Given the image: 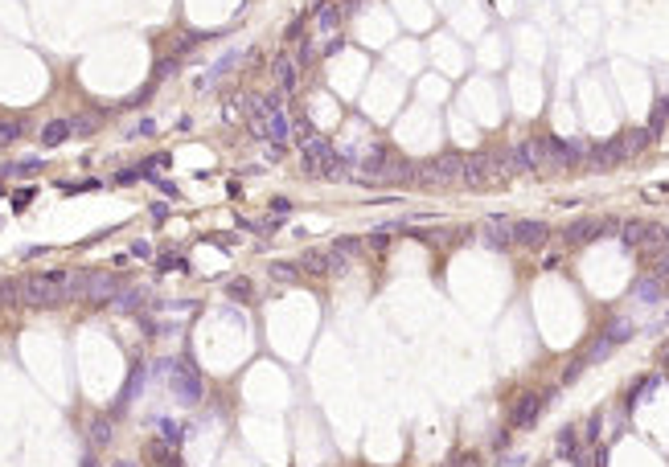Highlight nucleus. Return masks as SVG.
<instances>
[{"label": "nucleus", "mask_w": 669, "mask_h": 467, "mask_svg": "<svg viewBox=\"0 0 669 467\" xmlns=\"http://www.w3.org/2000/svg\"><path fill=\"white\" fill-rule=\"evenodd\" d=\"M21 295L29 304H58L74 295V275L66 271H33L21 279Z\"/></svg>", "instance_id": "nucleus-1"}, {"label": "nucleus", "mask_w": 669, "mask_h": 467, "mask_svg": "<svg viewBox=\"0 0 669 467\" xmlns=\"http://www.w3.org/2000/svg\"><path fill=\"white\" fill-rule=\"evenodd\" d=\"M300 148H304V172H308V177H329V181H341V177H345V172H341L345 164L337 160V152H333L329 140L312 136V140H304Z\"/></svg>", "instance_id": "nucleus-2"}, {"label": "nucleus", "mask_w": 669, "mask_h": 467, "mask_svg": "<svg viewBox=\"0 0 669 467\" xmlns=\"http://www.w3.org/2000/svg\"><path fill=\"white\" fill-rule=\"evenodd\" d=\"M74 295L115 300V295H120V279H115V275H74Z\"/></svg>", "instance_id": "nucleus-3"}, {"label": "nucleus", "mask_w": 669, "mask_h": 467, "mask_svg": "<svg viewBox=\"0 0 669 467\" xmlns=\"http://www.w3.org/2000/svg\"><path fill=\"white\" fill-rule=\"evenodd\" d=\"M427 185H456V181H464V160L460 156H439V160L423 164V172H419Z\"/></svg>", "instance_id": "nucleus-4"}, {"label": "nucleus", "mask_w": 669, "mask_h": 467, "mask_svg": "<svg viewBox=\"0 0 669 467\" xmlns=\"http://www.w3.org/2000/svg\"><path fill=\"white\" fill-rule=\"evenodd\" d=\"M505 164H509V172H542V148H538V140H518L509 148Z\"/></svg>", "instance_id": "nucleus-5"}, {"label": "nucleus", "mask_w": 669, "mask_h": 467, "mask_svg": "<svg viewBox=\"0 0 669 467\" xmlns=\"http://www.w3.org/2000/svg\"><path fill=\"white\" fill-rule=\"evenodd\" d=\"M168 381H173V394L181 397V402H197L201 397V377L193 373L185 361H177V365L168 361Z\"/></svg>", "instance_id": "nucleus-6"}, {"label": "nucleus", "mask_w": 669, "mask_h": 467, "mask_svg": "<svg viewBox=\"0 0 669 467\" xmlns=\"http://www.w3.org/2000/svg\"><path fill=\"white\" fill-rule=\"evenodd\" d=\"M509 238H513V246H542L550 238V226L534 222V217H522V222H509Z\"/></svg>", "instance_id": "nucleus-7"}, {"label": "nucleus", "mask_w": 669, "mask_h": 467, "mask_svg": "<svg viewBox=\"0 0 669 467\" xmlns=\"http://www.w3.org/2000/svg\"><path fill=\"white\" fill-rule=\"evenodd\" d=\"M271 78L280 82V91L292 94L296 87H300V62L292 58V53H275L271 58Z\"/></svg>", "instance_id": "nucleus-8"}, {"label": "nucleus", "mask_w": 669, "mask_h": 467, "mask_svg": "<svg viewBox=\"0 0 669 467\" xmlns=\"http://www.w3.org/2000/svg\"><path fill=\"white\" fill-rule=\"evenodd\" d=\"M608 230H620V226H616V222H599V217H583V222H575L571 230H567V242H571V246H583V242L604 238Z\"/></svg>", "instance_id": "nucleus-9"}, {"label": "nucleus", "mask_w": 669, "mask_h": 467, "mask_svg": "<svg viewBox=\"0 0 669 467\" xmlns=\"http://www.w3.org/2000/svg\"><path fill=\"white\" fill-rule=\"evenodd\" d=\"M620 160H624L620 140H612V143H592V152H587V164H592L596 172H608L612 164H620Z\"/></svg>", "instance_id": "nucleus-10"}, {"label": "nucleus", "mask_w": 669, "mask_h": 467, "mask_svg": "<svg viewBox=\"0 0 669 467\" xmlns=\"http://www.w3.org/2000/svg\"><path fill=\"white\" fill-rule=\"evenodd\" d=\"M542 406H546L542 394H522L518 406H513V426H518V430H522V426H534V418L542 414Z\"/></svg>", "instance_id": "nucleus-11"}, {"label": "nucleus", "mask_w": 669, "mask_h": 467, "mask_svg": "<svg viewBox=\"0 0 669 467\" xmlns=\"http://www.w3.org/2000/svg\"><path fill=\"white\" fill-rule=\"evenodd\" d=\"M620 238H624V246H641V242H657L661 238V230L657 226H645V222H624L620 226Z\"/></svg>", "instance_id": "nucleus-12"}, {"label": "nucleus", "mask_w": 669, "mask_h": 467, "mask_svg": "<svg viewBox=\"0 0 669 467\" xmlns=\"http://www.w3.org/2000/svg\"><path fill=\"white\" fill-rule=\"evenodd\" d=\"M70 132H74L70 119H49L46 127H42V143H46V148H58V143L70 140Z\"/></svg>", "instance_id": "nucleus-13"}, {"label": "nucleus", "mask_w": 669, "mask_h": 467, "mask_svg": "<svg viewBox=\"0 0 669 467\" xmlns=\"http://www.w3.org/2000/svg\"><path fill=\"white\" fill-rule=\"evenodd\" d=\"M489 160L484 156H468L464 160V185H473V188H480V185H489Z\"/></svg>", "instance_id": "nucleus-14"}, {"label": "nucleus", "mask_w": 669, "mask_h": 467, "mask_svg": "<svg viewBox=\"0 0 669 467\" xmlns=\"http://www.w3.org/2000/svg\"><path fill=\"white\" fill-rule=\"evenodd\" d=\"M337 21H341V8H337V4H320V8H316V33H333Z\"/></svg>", "instance_id": "nucleus-15"}, {"label": "nucleus", "mask_w": 669, "mask_h": 467, "mask_svg": "<svg viewBox=\"0 0 669 467\" xmlns=\"http://www.w3.org/2000/svg\"><path fill=\"white\" fill-rule=\"evenodd\" d=\"M632 295H637L641 304H657V300H661V279H657V275H653V279H641L632 287Z\"/></svg>", "instance_id": "nucleus-16"}, {"label": "nucleus", "mask_w": 669, "mask_h": 467, "mask_svg": "<svg viewBox=\"0 0 669 467\" xmlns=\"http://www.w3.org/2000/svg\"><path fill=\"white\" fill-rule=\"evenodd\" d=\"M484 242H489V246H513L509 222H489V226H484Z\"/></svg>", "instance_id": "nucleus-17"}, {"label": "nucleus", "mask_w": 669, "mask_h": 467, "mask_svg": "<svg viewBox=\"0 0 669 467\" xmlns=\"http://www.w3.org/2000/svg\"><path fill=\"white\" fill-rule=\"evenodd\" d=\"M649 140H653V132H628V136H624L620 140V148H624V160H628V156H637V152H641V148H649Z\"/></svg>", "instance_id": "nucleus-18"}, {"label": "nucleus", "mask_w": 669, "mask_h": 467, "mask_svg": "<svg viewBox=\"0 0 669 467\" xmlns=\"http://www.w3.org/2000/svg\"><path fill=\"white\" fill-rule=\"evenodd\" d=\"M300 267H304L308 275H325V271H329V255H320V250H308V255L300 258Z\"/></svg>", "instance_id": "nucleus-19"}, {"label": "nucleus", "mask_w": 669, "mask_h": 467, "mask_svg": "<svg viewBox=\"0 0 669 467\" xmlns=\"http://www.w3.org/2000/svg\"><path fill=\"white\" fill-rule=\"evenodd\" d=\"M604 336H608L612 345H624V340H632V324H628V320H612V324L604 328Z\"/></svg>", "instance_id": "nucleus-20"}, {"label": "nucleus", "mask_w": 669, "mask_h": 467, "mask_svg": "<svg viewBox=\"0 0 669 467\" xmlns=\"http://www.w3.org/2000/svg\"><path fill=\"white\" fill-rule=\"evenodd\" d=\"M657 385H661V377H657V373H653V377H641V381L632 385V394H628V406H637V402H641L645 394H653Z\"/></svg>", "instance_id": "nucleus-21"}, {"label": "nucleus", "mask_w": 669, "mask_h": 467, "mask_svg": "<svg viewBox=\"0 0 669 467\" xmlns=\"http://www.w3.org/2000/svg\"><path fill=\"white\" fill-rule=\"evenodd\" d=\"M25 136L21 119H0V143H17Z\"/></svg>", "instance_id": "nucleus-22"}, {"label": "nucleus", "mask_w": 669, "mask_h": 467, "mask_svg": "<svg viewBox=\"0 0 669 467\" xmlns=\"http://www.w3.org/2000/svg\"><path fill=\"white\" fill-rule=\"evenodd\" d=\"M575 451H579V430H575V426H567V430L558 435V455H567V459H571Z\"/></svg>", "instance_id": "nucleus-23"}, {"label": "nucleus", "mask_w": 669, "mask_h": 467, "mask_svg": "<svg viewBox=\"0 0 669 467\" xmlns=\"http://www.w3.org/2000/svg\"><path fill=\"white\" fill-rule=\"evenodd\" d=\"M42 168V160H21V164H4L0 172H8V177H33Z\"/></svg>", "instance_id": "nucleus-24"}, {"label": "nucleus", "mask_w": 669, "mask_h": 467, "mask_svg": "<svg viewBox=\"0 0 669 467\" xmlns=\"http://www.w3.org/2000/svg\"><path fill=\"white\" fill-rule=\"evenodd\" d=\"M612 349H616V345H612L608 336H599L596 345L587 349V365H596V361H604V357H608V352H612Z\"/></svg>", "instance_id": "nucleus-25"}, {"label": "nucleus", "mask_w": 669, "mask_h": 467, "mask_svg": "<svg viewBox=\"0 0 669 467\" xmlns=\"http://www.w3.org/2000/svg\"><path fill=\"white\" fill-rule=\"evenodd\" d=\"M140 300H144V291L140 287H132V291L115 295V307H120V312H132V307H140Z\"/></svg>", "instance_id": "nucleus-26"}, {"label": "nucleus", "mask_w": 669, "mask_h": 467, "mask_svg": "<svg viewBox=\"0 0 669 467\" xmlns=\"http://www.w3.org/2000/svg\"><path fill=\"white\" fill-rule=\"evenodd\" d=\"M349 258L354 255H345V250H329V271H333V275H345V271H349Z\"/></svg>", "instance_id": "nucleus-27"}, {"label": "nucleus", "mask_w": 669, "mask_h": 467, "mask_svg": "<svg viewBox=\"0 0 669 467\" xmlns=\"http://www.w3.org/2000/svg\"><path fill=\"white\" fill-rule=\"evenodd\" d=\"M91 443H95V447H107V443H111V426H107L103 418L91 426Z\"/></svg>", "instance_id": "nucleus-28"}, {"label": "nucleus", "mask_w": 669, "mask_h": 467, "mask_svg": "<svg viewBox=\"0 0 669 467\" xmlns=\"http://www.w3.org/2000/svg\"><path fill=\"white\" fill-rule=\"evenodd\" d=\"M161 439H165V443H181V439H185V430H181L177 422H161Z\"/></svg>", "instance_id": "nucleus-29"}, {"label": "nucleus", "mask_w": 669, "mask_h": 467, "mask_svg": "<svg viewBox=\"0 0 669 467\" xmlns=\"http://www.w3.org/2000/svg\"><path fill=\"white\" fill-rule=\"evenodd\" d=\"M669 119V98H661V107L653 111V119H649V132H661V123Z\"/></svg>", "instance_id": "nucleus-30"}, {"label": "nucleus", "mask_w": 669, "mask_h": 467, "mask_svg": "<svg viewBox=\"0 0 669 467\" xmlns=\"http://www.w3.org/2000/svg\"><path fill=\"white\" fill-rule=\"evenodd\" d=\"M271 275H275V279H284V283H292V279H296V267H292V262H275V267H271Z\"/></svg>", "instance_id": "nucleus-31"}, {"label": "nucleus", "mask_w": 669, "mask_h": 467, "mask_svg": "<svg viewBox=\"0 0 669 467\" xmlns=\"http://www.w3.org/2000/svg\"><path fill=\"white\" fill-rule=\"evenodd\" d=\"M230 295H235V300H246V295H251V283H246V279H235V283H230Z\"/></svg>", "instance_id": "nucleus-32"}, {"label": "nucleus", "mask_w": 669, "mask_h": 467, "mask_svg": "<svg viewBox=\"0 0 669 467\" xmlns=\"http://www.w3.org/2000/svg\"><path fill=\"white\" fill-rule=\"evenodd\" d=\"M29 201H33V188H21V193H17V197H13V210L21 213L25 205H29Z\"/></svg>", "instance_id": "nucleus-33"}, {"label": "nucleus", "mask_w": 669, "mask_h": 467, "mask_svg": "<svg viewBox=\"0 0 669 467\" xmlns=\"http://www.w3.org/2000/svg\"><path fill=\"white\" fill-rule=\"evenodd\" d=\"M358 238H341V242H337V250H345V255H358Z\"/></svg>", "instance_id": "nucleus-34"}, {"label": "nucleus", "mask_w": 669, "mask_h": 467, "mask_svg": "<svg viewBox=\"0 0 669 467\" xmlns=\"http://www.w3.org/2000/svg\"><path fill=\"white\" fill-rule=\"evenodd\" d=\"M386 242H390V230H374V234H370V246H378V250H382Z\"/></svg>", "instance_id": "nucleus-35"}, {"label": "nucleus", "mask_w": 669, "mask_h": 467, "mask_svg": "<svg viewBox=\"0 0 669 467\" xmlns=\"http://www.w3.org/2000/svg\"><path fill=\"white\" fill-rule=\"evenodd\" d=\"M152 132H156V123H152V119H144V123H136V132H132V136H152Z\"/></svg>", "instance_id": "nucleus-36"}, {"label": "nucleus", "mask_w": 669, "mask_h": 467, "mask_svg": "<svg viewBox=\"0 0 669 467\" xmlns=\"http://www.w3.org/2000/svg\"><path fill=\"white\" fill-rule=\"evenodd\" d=\"M657 275H669V246L657 255Z\"/></svg>", "instance_id": "nucleus-37"}, {"label": "nucleus", "mask_w": 669, "mask_h": 467, "mask_svg": "<svg viewBox=\"0 0 669 467\" xmlns=\"http://www.w3.org/2000/svg\"><path fill=\"white\" fill-rule=\"evenodd\" d=\"M271 210H275V213H287V210H292V201H287V197H275V201H271Z\"/></svg>", "instance_id": "nucleus-38"}, {"label": "nucleus", "mask_w": 669, "mask_h": 467, "mask_svg": "<svg viewBox=\"0 0 669 467\" xmlns=\"http://www.w3.org/2000/svg\"><path fill=\"white\" fill-rule=\"evenodd\" d=\"M132 255H140V258H148V255H152V246H148V242H136V246H132Z\"/></svg>", "instance_id": "nucleus-39"}, {"label": "nucleus", "mask_w": 669, "mask_h": 467, "mask_svg": "<svg viewBox=\"0 0 669 467\" xmlns=\"http://www.w3.org/2000/svg\"><path fill=\"white\" fill-rule=\"evenodd\" d=\"M661 365H665V369H669V345H665V349H661Z\"/></svg>", "instance_id": "nucleus-40"}, {"label": "nucleus", "mask_w": 669, "mask_h": 467, "mask_svg": "<svg viewBox=\"0 0 669 467\" xmlns=\"http://www.w3.org/2000/svg\"><path fill=\"white\" fill-rule=\"evenodd\" d=\"M120 467H136V463H120Z\"/></svg>", "instance_id": "nucleus-41"}]
</instances>
